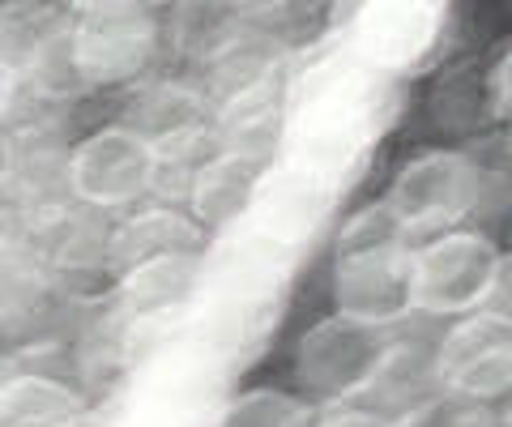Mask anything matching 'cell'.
Returning <instances> with one entry per match:
<instances>
[{
	"instance_id": "6da1fadb",
	"label": "cell",
	"mask_w": 512,
	"mask_h": 427,
	"mask_svg": "<svg viewBox=\"0 0 512 427\" xmlns=\"http://www.w3.org/2000/svg\"><path fill=\"white\" fill-rule=\"evenodd\" d=\"M333 312L397 329L414 316V235L389 201H372L342 223L329 270Z\"/></svg>"
},
{
	"instance_id": "7a4b0ae2",
	"label": "cell",
	"mask_w": 512,
	"mask_h": 427,
	"mask_svg": "<svg viewBox=\"0 0 512 427\" xmlns=\"http://www.w3.org/2000/svg\"><path fill=\"white\" fill-rule=\"evenodd\" d=\"M393 346L397 329L367 325L346 312H329L312 329H303L291 368L303 398H312L316 406L359 402L376 393L380 376L393 359Z\"/></svg>"
},
{
	"instance_id": "3957f363",
	"label": "cell",
	"mask_w": 512,
	"mask_h": 427,
	"mask_svg": "<svg viewBox=\"0 0 512 427\" xmlns=\"http://www.w3.org/2000/svg\"><path fill=\"white\" fill-rule=\"evenodd\" d=\"M504 252L487 231L453 227L414 240V312L431 321H457L487 308L504 287Z\"/></svg>"
},
{
	"instance_id": "277c9868",
	"label": "cell",
	"mask_w": 512,
	"mask_h": 427,
	"mask_svg": "<svg viewBox=\"0 0 512 427\" xmlns=\"http://www.w3.org/2000/svg\"><path fill=\"white\" fill-rule=\"evenodd\" d=\"M436 389L448 398L495 406L512 398V312L478 308L436 338Z\"/></svg>"
},
{
	"instance_id": "5b68a950",
	"label": "cell",
	"mask_w": 512,
	"mask_h": 427,
	"mask_svg": "<svg viewBox=\"0 0 512 427\" xmlns=\"http://www.w3.org/2000/svg\"><path fill=\"white\" fill-rule=\"evenodd\" d=\"M69 197L90 210H133L154 197L158 150L133 124H111L69 150Z\"/></svg>"
},
{
	"instance_id": "8992f818",
	"label": "cell",
	"mask_w": 512,
	"mask_h": 427,
	"mask_svg": "<svg viewBox=\"0 0 512 427\" xmlns=\"http://www.w3.org/2000/svg\"><path fill=\"white\" fill-rule=\"evenodd\" d=\"M478 188H483V176L466 154L427 150L397 171L384 201L414 240H427V235L461 227V218L478 205Z\"/></svg>"
},
{
	"instance_id": "52a82bcc",
	"label": "cell",
	"mask_w": 512,
	"mask_h": 427,
	"mask_svg": "<svg viewBox=\"0 0 512 427\" xmlns=\"http://www.w3.org/2000/svg\"><path fill=\"white\" fill-rule=\"evenodd\" d=\"M69 47L82 86H120L150 69L158 52V26L150 5L124 0V5L82 9L69 26Z\"/></svg>"
},
{
	"instance_id": "ba28073f",
	"label": "cell",
	"mask_w": 512,
	"mask_h": 427,
	"mask_svg": "<svg viewBox=\"0 0 512 427\" xmlns=\"http://www.w3.org/2000/svg\"><path fill=\"white\" fill-rule=\"evenodd\" d=\"M338 188L342 184L329 180L325 171H312L308 163H299V158H282V163L265 167L244 223H252L278 248L299 257L303 248H312V240L333 218Z\"/></svg>"
},
{
	"instance_id": "9c48e42d",
	"label": "cell",
	"mask_w": 512,
	"mask_h": 427,
	"mask_svg": "<svg viewBox=\"0 0 512 427\" xmlns=\"http://www.w3.org/2000/svg\"><path fill=\"white\" fill-rule=\"evenodd\" d=\"M205 295V248L171 252L116 274V304L133 329L184 325Z\"/></svg>"
},
{
	"instance_id": "30bf717a",
	"label": "cell",
	"mask_w": 512,
	"mask_h": 427,
	"mask_svg": "<svg viewBox=\"0 0 512 427\" xmlns=\"http://www.w3.org/2000/svg\"><path fill=\"white\" fill-rule=\"evenodd\" d=\"M440 30V0H363L346 26L355 56L372 69H410Z\"/></svg>"
},
{
	"instance_id": "8fae6325",
	"label": "cell",
	"mask_w": 512,
	"mask_h": 427,
	"mask_svg": "<svg viewBox=\"0 0 512 427\" xmlns=\"http://www.w3.org/2000/svg\"><path fill=\"white\" fill-rule=\"evenodd\" d=\"M261 176H265V163H252V158H239L231 150L205 154L192 167V180L184 188L188 214L205 227L210 240H218V235H227L248 218Z\"/></svg>"
},
{
	"instance_id": "7c38bea8",
	"label": "cell",
	"mask_w": 512,
	"mask_h": 427,
	"mask_svg": "<svg viewBox=\"0 0 512 427\" xmlns=\"http://www.w3.org/2000/svg\"><path fill=\"white\" fill-rule=\"evenodd\" d=\"M111 248V270H128V265L171 257V252H201L210 248V235L197 218L188 214L180 201H158V205H133L124 223L107 235Z\"/></svg>"
},
{
	"instance_id": "4fadbf2b",
	"label": "cell",
	"mask_w": 512,
	"mask_h": 427,
	"mask_svg": "<svg viewBox=\"0 0 512 427\" xmlns=\"http://www.w3.org/2000/svg\"><path fill=\"white\" fill-rule=\"evenodd\" d=\"M124 124H133L154 150L205 146V137H210V107H205V94L188 86H150Z\"/></svg>"
},
{
	"instance_id": "5bb4252c",
	"label": "cell",
	"mask_w": 512,
	"mask_h": 427,
	"mask_svg": "<svg viewBox=\"0 0 512 427\" xmlns=\"http://www.w3.org/2000/svg\"><path fill=\"white\" fill-rule=\"evenodd\" d=\"M86 398L56 376L18 372L0 389V427H86Z\"/></svg>"
},
{
	"instance_id": "9a60e30c",
	"label": "cell",
	"mask_w": 512,
	"mask_h": 427,
	"mask_svg": "<svg viewBox=\"0 0 512 427\" xmlns=\"http://www.w3.org/2000/svg\"><path fill=\"white\" fill-rule=\"evenodd\" d=\"M316 402L291 389H244L235 398H222L210 427H312Z\"/></svg>"
},
{
	"instance_id": "2e32d148",
	"label": "cell",
	"mask_w": 512,
	"mask_h": 427,
	"mask_svg": "<svg viewBox=\"0 0 512 427\" xmlns=\"http://www.w3.org/2000/svg\"><path fill=\"white\" fill-rule=\"evenodd\" d=\"M312 427H406V410H393V406H380L372 398H359V402L320 406Z\"/></svg>"
},
{
	"instance_id": "e0dca14e",
	"label": "cell",
	"mask_w": 512,
	"mask_h": 427,
	"mask_svg": "<svg viewBox=\"0 0 512 427\" xmlns=\"http://www.w3.org/2000/svg\"><path fill=\"white\" fill-rule=\"evenodd\" d=\"M491 107H495V116L512 120V52L491 73Z\"/></svg>"
},
{
	"instance_id": "ac0fdd59",
	"label": "cell",
	"mask_w": 512,
	"mask_h": 427,
	"mask_svg": "<svg viewBox=\"0 0 512 427\" xmlns=\"http://www.w3.org/2000/svg\"><path fill=\"white\" fill-rule=\"evenodd\" d=\"M18 86H22V69L0 56V120H5L9 107L18 103Z\"/></svg>"
},
{
	"instance_id": "d6986e66",
	"label": "cell",
	"mask_w": 512,
	"mask_h": 427,
	"mask_svg": "<svg viewBox=\"0 0 512 427\" xmlns=\"http://www.w3.org/2000/svg\"><path fill=\"white\" fill-rule=\"evenodd\" d=\"M9 180H13V141L0 137V193H5Z\"/></svg>"
},
{
	"instance_id": "ffe728a7",
	"label": "cell",
	"mask_w": 512,
	"mask_h": 427,
	"mask_svg": "<svg viewBox=\"0 0 512 427\" xmlns=\"http://www.w3.org/2000/svg\"><path fill=\"white\" fill-rule=\"evenodd\" d=\"M18 372H22V368H18V363H13V359H9L5 351H0V389H5V385L13 381V376H18Z\"/></svg>"
},
{
	"instance_id": "44dd1931",
	"label": "cell",
	"mask_w": 512,
	"mask_h": 427,
	"mask_svg": "<svg viewBox=\"0 0 512 427\" xmlns=\"http://www.w3.org/2000/svg\"><path fill=\"white\" fill-rule=\"evenodd\" d=\"M99 5H124V0H73L77 13H82V9H99Z\"/></svg>"
},
{
	"instance_id": "7402d4cb",
	"label": "cell",
	"mask_w": 512,
	"mask_h": 427,
	"mask_svg": "<svg viewBox=\"0 0 512 427\" xmlns=\"http://www.w3.org/2000/svg\"><path fill=\"white\" fill-rule=\"evenodd\" d=\"M500 427H512V410H508V415H500Z\"/></svg>"
},
{
	"instance_id": "603a6c76",
	"label": "cell",
	"mask_w": 512,
	"mask_h": 427,
	"mask_svg": "<svg viewBox=\"0 0 512 427\" xmlns=\"http://www.w3.org/2000/svg\"><path fill=\"white\" fill-rule=\"evenodd\" d=\"M508 154H512V120H508Z\"/></svg>"
}]
</instances>
